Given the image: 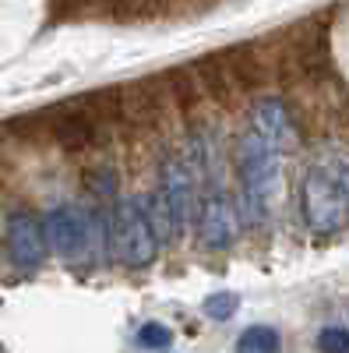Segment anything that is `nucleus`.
Wrapping results in <instances>:
<instances>
[{
  "label": "nucleus",
  "instance_id": "obj_1",
  "mask_svg": "<svg viewBox=\"0 0 349 353\" xmlns=\"http://www.w3.org/2000/svg\"><path fill=\"white\" fill-rule=\"evenodd\" d=\"M237 176H240V205L251 223H265L272 212V198L282 184V152L257 131H244L237 141Z\"/></svg>",
  "mask_w": 349,
  "mask_h": 353
},
{
  "label": "nucleus",
  "instance_id": "obj_2",
  "mask_svg": "<svg viewBox=\"0 0 349 353\" xmlns=\"http://www.w3.org/2000/svg\"><path fill=\"white\" fill-rule=\"evenodd\" d=\"M300 209L304 219L314 233H339L349 219V184H346V173L339 166L328 163H317L307 170L304 176V188H300Z\"/></svg>",
  "mask_w": 349,
  "mask_h": 353
},
{
  "label": "nucleus",
  "instance_id": "obj_3",
  "mask_svg": "<svg viewBox=\"0 0 349 353\" xmlns=\"http://www.w3.org/2000/svg\"><path fill=\"white\" fill-rule=\"evenodd\" d=\"M109 237H113V251L127 269H149L159 254V237L156 226L145 209V198L131 194L113 209V223H109Z\"/></svg>",
  "mask_w": 349,
  "mask_h": 353
},
{
  "label": "nucleus",
  "instance_id": "obj_4",
  "mask_svg": "<svg viewBox=\"0 0 349 353\" xmlns=\"http://www.w3.org/2000/svg\"><path fill=\"white\" fill-rule=\"evenodd\" d=\"M43 233H46V244L67 261L92 258V251L103 241L96 212H85L78 205H56V209H50L43 219Z\"/></svg>",
  "mask_w": 349,
  "mask_h": 353
},
{
  "label": "nucleus",
  "instance_id": "obj_5",
  "mask_svg": "<svg viewBox=\"0 0 349 353\" xmlns=\"http://www.w3.org/2000/svg\"><path fill=\"white\" fill-rule=\"evenodd\" d=\"M194 170L184 156H166L159 163V198L169 212V241H180L187 233V223L198 209V188Z\"/></svg>",
  "mask_w": 349,
  "mask_h": 353
},
{
  "label": "nucleus",
  "instance_id": "obj_6",
  "mask_svg": "<svg viewBox=\"0 0 349 353\" xmlns=\"http://www.w3.org/2000/svg\"><path fill=\"white\" fill-rule=\"evenodd\" d=\"M46 131H50V138L56 145H64V149L78 152V149H89V145H99L106 124H103V117L92 110L89 96H85V99H74V103L56 110L50 117Z\"/></svg>",
  "mask_w": 349,
  "mask_h": 353
},
{
  "label": "nucleus",
  "instance_id": "obj_7",
  "mask_svg": "<svg viewBox=\"0 0 349 353\" xmlns=\"http://www.w3.org/2000/svg\"><path fill=\"white\" fill-rule=\"evenodd\" d=\"M237 230H240V216L233 209L229 194L219 184H212L198 205V241L212 251H226L237 241Z\"/></svg>",
  "mask_w": 349,
  "mask_h": 353
},
{
  "label": "nucleus",
  "instance_id": "obj_8",
  "mask_svg": "<svg viewBox=\"0 0 349 353\" xmlns=\"http://www.w3.org/2000/svg\"><path fill=\"white\" fill-rule=\"evenodd\" d=\"M46 233H43V219L32 212H11L8 216V258L18 272H36L46 261Z\"/></svg>",
  "mask_w": 349,
  "mask_h": 353
},
{
  "label": "nucleus",
  "instance_id": "obj_9",
  "mask_svg": "<svg viewBox=\"0 0 349 353\" xmlns=\"http://www.w3.org/2000/svg\"><path fill=\"white\" fill-rule=\"evenodd\" d=\"M251 131H257L265 141H272L279 152L297 145V124H293V117H289L286 103L275 99V96L254 103V110H251Z\"/></svg>",
  "mask_w": 349,
  "mask_h": 353
},
{
  "label": "nucleus",
  "instance_id": "obj_10",
  "mask_svg": "<svg viewBox=\"0 0 349 353\" xmlns=\"http://www.w3.org/2000/svg\"><path fill=\"white\" fill-rule=\"evenodd\" d=\"M233 350L237 353H279L282 350V336L272 325H251V329L240 332V339H237Z\"/></svg>",
  "mask_w": 349,
  "mask_h": 353
},
{
  "label": "nucleus",
  "instance_id": "obj_11",
  "mask_svg": "<svg viewBox=\"0 0 349 353\" xmlns=\"http://www.w3.org/2000/svg\"><path fill=\"white\" fill-rule=\"evenodd\" d=\"M81 184L92 198L109 201V198H116V188H120V173H116L113 166H92V170L81 173Z\"/></svg>",
  "mask_w": 349,
  "mask_h": 353
},
{
  "label": "nucleus",
  "instance_id": "obj_12",
  "mask_svg": "<svg viewBox=\"0 0 349 353\" xmlns=\"http://www.w3.org/2000/svg\"><path fill=\"white\" fill-rule=\"evenodd\" d=\"M169 96L184 113H191L201 103V81L184 74V71H169Z\"/></svg>",
  "mask_w": 349,
  "mask_h": 353
},
{
  "label": "nucleus",
  "instance_id": "obj_13",
  "mask_svg": "<svg viewBox=\"0 0 349 353\" xmlns=\"http://www.w3.org/2000/svg\"><path fill=\"white\" fill-rule=\"evenodd\" d=\"M237 307H240L237 293H212V297L201 304V311H205L212 321H229L233 314H237Z\"/></svg>",
  "mask_w": 349,
  "mask_h": 353
},
{
  "label": "nucleus",
  "instance_id": "obj_14",
  "mask_svg": "<svg viewBox=\"0 0 349 353\" xmlns=\"http://www.w3.org/2000/svg\"><path fill=\"white\" fill-rule=\"evenodd\" d=\"M314 343L321 353H349V329L346 325H325Z\"/></svg>",
  "mask_w": 349,
  "mask_h": 353
},
{
  "label": "nucleus",
  "instance_id": "obj_15",
  "mask_svg": "<svg viewBox=\"0 0 349 353\" xmlns=\"http://www.w3.org/2000/svg\"><path fill=\"white\" fill-rule=\"evenodd\" d=\"M138 343L145 350H166L173 343V332L162 325V321H145V325L138 329Z\"/></svg>",
  "mask_w": 349,
  "mask_h": 353
}]
</instances>
